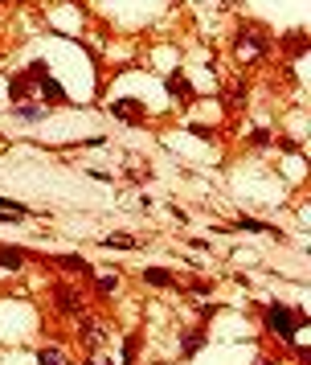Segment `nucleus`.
I'll return each mask as SVG.
<instances>
[{
  "label": "nucleus",
  "instance_id": "1",
  "mask_svg": "<svg viewBox=\"0 0 311 365\" xmlns=\"http://www.w3.org/2000/svg\"><path fill=\"white\" fill-rule=\"evenodd\" d=\"M258 312H262V329L270 332V336H278V341H287V345L299 341V332L307 329V320H311L303 308H287V304H278V299L262 304Z\"/></svg>",
  "mask_w": 311,
  "mask_h": 365
},
{
  "label": "nucleus",
  "instance_id": "2",
  "mask_svg": "<svg viewBox=\"0 0 311 365\" xmlns=\"http://www.w3.org/2000/svg\"><path fill=\"white\" fill-rule=\"evenodd\" d=\"M270 50H275V37L266 34L262 25L246 21L242 34H238V41H233V53H238L242 62H262V58H270Z\"/></svg>",
  "mask_w": 311,
  "mask_h": 365
},
{
  "label": "nucleus",
  "instance_id": "3",
  "mask_svg": "<svg viewBox=\"0 0 311 365\" xmlns=\"http://www.w3.org/2000/svg\"><path fill=\"white\" fill-rule=\"evenodd\" d=\"M49 296H53V308H58L62 316H82V312H86L82 292H74L70 283H53V287H49Z\"/></svg>",
  "mask_w": 311,
  "mask_h": 365
},
{
  "label": "nucleus",
  "instance_id": "4",
  "mask_svg": "<svg viewBox=\"0 0 311 365\" xmlns=\"http://www.w3.org/2000/svg\"><path fill=\"white\" fill-rule=\"evenodd\" d=\"M164 91H168V99H176V103H196V86H193V78L184 74V70H172L168 78H164Z\"/></svg>",
  "mask_w": 311,
  "mask_h": 365
},
{
  "label": "nucleus",
  "instance_id": "5",
  "mask_svg": "<svg viewBox=\"0 0 311 365\" xmlns=\"http://www.w3.org/2000/svg\"><path fill=\"white\" fill-rule=\"evenodd\" d=\"M37 95H41V103H46V107H70V95H65V86L58 83V78H53V74H41V78H37Z\"/></svg>",
  "mask_w": 311,
  "mask_h": 365
},
{
  "label": "nucleus",
  "instance_id": "6",
  "mask_svg": "<svg viewBox=\"0 0 311 365\" xmlns=\"http://www.w3.org/2000/svg\"><path fill=\"white\" fill-rule=\"evenodd\" d=\"M111 115L123 119V123H131V128H144V123H147L144 103H135V99H115L111 103Z\"/></svg>",
  "mask_w": 311,
  "mask_h": 365
},
{
  "label": "nucleus",
  "instance_id": "7",
  "mask_svg": "<svg viewBox=\"0 0 311 365\" xmlns=\"http://www.w3.org/2000/svg\"><path fill=\"white\" fill-rule=\"evenodd\" d=\"M205 341H209V332H205V324H201V329H189L184 336H180V361H193L196 353L205 349Z\"/></svg>",
  "mask_w": 311,
  "mask_h": 365
},
{
  "label": "nucleus",
  "instance_id": "8",
  "mask_svg": "<svg viewBox=\"0 0 311 365\" xmlns=\"http://www.w3.org/2000/svg\"><path fill=\"white\" fill-rule=\"evenodd\" d=\"M144 283L156 287V292H168V287H180V279L168 271V267H144Z\"/></svg>",
  "mask_w": 311,
  "mask_h": 365
},
{
  "label": "nucleus",
  "instance_id": "9",
  "mask_svg": "<svg viewBox=\"0 0 311 365\" xmlns=\"http://www.w3.org/2000/svg\"><path fill=\"white\" fill-rule=\"evenodd\" d=\"M46 263L62 267V271H70V275H90V263H86L82 255H46Z\"/></svg>",
  "mask_w": 311,
  "mask_h": 365
},
{
  "label": "nucleus",
  "instance_id": "10",
  "mask_svg": "<svg viewBox=\"0 0 311 365\" xmlns=\"http://www.w3.org/2000/svg\"><path fill=\"white\" fill-rule=\"evenodd\" d=\"M29 95H33V78L21 70V74H13L9 78V99L13 103H29Z\"/></svg>",
  "mask_w": 311,
  "mask_h": 365
},
{
  "label": "nucleus",
  "instance_id": "11",
  "mask_svg": "<svg viewBox=\"0 0 311 365\" xmlns=\"http://www.w3.org/2000/svg\"><path fill=\"white\" fill-rule=\"evenodd\" d=\"M29 263V255H25V250L21 247H0V267H4V271H21V267Z\"/></svg>",
  "mask_w": 311,
  "mask_h": 365
},
{
  "label": "nucleus",
  "instance_id": "12",
  "mask_svg": "<svg viewBox=\"0 0 311 365\" xmlns=\"http://www.w3.org/2000/svg\"><path fill=\"white\" fill-rule=\"evenodd\" d=\"M119 283H123V275H119V271H107V275H98L95 279V292L102 299H111V296H119Z\"/></svg>",
  "mask_w": 311,
  "mask_h": 365
},
{
  "label": "nucleus",
  "instance_id": "13",
  "mask_svg": "<svg viewBox=\"0 0 311 365\" xmlns=\"http://www.w3.org/2000/svg\"><path fill=\"white\" fill-rule=\"evenodd\" d=\"M16 119H25V123H37V119H46V103H13Z\"/></svg>",
  "mask_w": 311,
  "mask_h": 365
},
{
  "label": "nucleus",
  "instance_id": "14",
  "mask_svg": "<svg viewBox=\"0 0 311 365\" xmlns=\"http://www.w3.org/2000/svg\"><path fill=\"white\" fill-rule=\"evenodd\" d=\"M226 103L233 107V111H238V107H246V103H250V83H229Z\"/></svg>",
  "mask_w": 311,
  "mask_h": 365
},
{
  "label": "nucleus",
  "instance_id": "15",
  "mask_svg": "<svg viewBox=\"0 0 311 365\" xmlns=\"http://www.w3.org/2000/svg\"><path fill=\"white\" fill-rule=\"evenodd\" d=\"M102 247H107V250H135V247H139V238H135V234H107V238H102Z\"/></svg>",
  "mask_w": 311,
  "mask_h": 365
},
{
  "label": "nucleus",
  "instance_id": "16",
  "mask_svg": "<svg viewBox=\"0 0 311 365\" xmlns=\"http://www.w3.org/2000/svg\"><path fill=\"white\" fill-rule=\"evenodd\" d=\"M139 345H144V336H139V332H127V336H123V361H119V365H135Z\"/></svg>",
  "mask_w": 311,
  "mask_h": 365
},
{
  "label": "nucleus",
  "instance_id": "17",
  "mask_svg": "<svg viewBox=\"0 0 311 365\" xmlns=\"http://www.w3.org/2000/svg\"><path fill=\"white\" fill-rule=\"evenodd\" d=\"M283 46H287V58H303V53H307V34H291L287 37V41H283Z\"/></svg>",
  "mask_w": 311,
  "mask_h": 365
},
{
  "label": "nucleus",
  "instance_id": "18",
  "mask_svg": "<svg viewBox=\"0 0 311 365\" xmlns=\"http://www.w3.org/2000/svg\"><path fill=\"white\" fill-rule=\"evenodd\" d=\"M37 365H65V357H62V349H37Z\"/></svg>",
  "mask_w": 311,
  "mask_h": 365
},
{
  "label": "nucleus",
  "instance_id": "19",
  "mask_svg": "<svg viewBox=\"0 0 311 365\" xmlns=\"http://www.w3.org/2000/svg\"><path fill=\"white\" fill-rule=\"evenodd\" d=\"M184 287H189L193 296H205V299H209L213 292H217V283H213V279H193V283H184Z\"/></svg>",
  "mask_w": 311,
  "mask_h": 365
},
{
  "label": "nucleus",
  "instance_id": "20",
  "mask_svg": "<svg viewBox=\"0 0 311 365\" xmlns=\"http://www.w3.org/2000/svg\"><path fill=\"white\" fill-rule=\"evenodd\" d=\"M217 312H226V304H217V299H209V304H201V312H196V316H201V324H209V320H213Z\"/></svg>",
  "mask_w": 311,
  "mask_h": 365
},
{
  "label": "nucleus",
  "instance_id": "21",
  "mask_svg": "<svg viewBox=\"0 0 311 365\" xmlns=\"http://www.w3.org/2000/svg\"><path fill=\"white\" fill-rule=\"evenodd\" d=\"M270 144H275L270 132H250V148H270Z\"/></svg>",
  "mask_w": 311,
  "mask_h": 365
},
{
  "label": "nucleus",
  "instance_id": "22",
  "mask_svg": "<svg viewBox=\"0 0 311 365\" xmlns=\"http://www.w3.org/2000/svg\"><path fill=\"white\" fill-rule=\"evenodd\" d=\"M0 210H13V214H21V217H29V214H33L29 205H21V201H13V197H0Z\"/></svg>",
  "mask_w": 311,
  "mask_h": 365
},
{
  "label": "nucleus",
  "instance_id": "23",
  "mask_svg": "<svg viewBox=\"0 0 311 365\" xmlns=\"http://www.w3.org/2000/svg\"><path fill=\"white\" fill-rule=\"evenodd\" d=\"M189 132L201 135V140H213V135H217V128H205V123H189Z\"/></svg>",
  "mask_w": 311,
  "mask_h": 365
},
{
  "label": "nucleus",
  "instance_id": "24",
  "mask_svg": "<svg viewBox=\"0 0 311 365\" xmlns=\"http://www.w3.org/2000/svg\"><path fill=\"white\" fill-rule=\"evenodd\" d=\"M13 222H21V214H13V210H0V226H13Z\"/></svg>",
  "mask_w": 311,
  "mask_h": 365
},
{
  "label": "nucleus",
  "instance_id": "25",
  "mask_svg": "<svg viewBox=\"0 0 311 365\" xmlns=\"http://www.w3.org/2000/svg\"><path fill=\"white\" fill-rule=\"evenodd\" d=\"M82 365H115V361H111V357H98V353H90Z\"/></svg>",
  "mask_w": 311,
  "mask_h": 365
},
{
  "label": "nucleus",
  "instance_id": "26",
  "mask_svg": "<svg viewBox=\"0 0 311 365\" xmlns=\"http://www.w3.org/2000/svg\"><path fill=\"white\" fill-rule=\"evenodd\" d=\"M254 365H278V357H258Z\"/></svg>",
  "mask_w": 311,
  "mask_h": 365
}]
</instances>
